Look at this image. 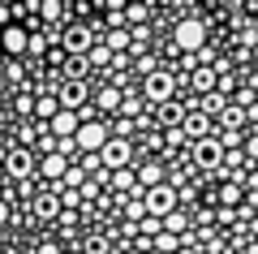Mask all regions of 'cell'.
I'll use <instances>...</instances> for the list:
<instances>
[{
    "instance_id": "cell-1",
    "label": "cell",
    "mask_w": 258,
    "mask_h": 254,
    "mask_svg": "<svg viewBox=\"0 0 258 254\" xmlns=\"http://www.w3.org/2000/svg\"><path fill=\"white\" fill-rule=\"evenodd\" d=\"M112 138V125H108V117H86L82 125H78V134H74V142H78V151H99L103 142Z\"/></svg>"
},
{
    "instance_id": "cell-2",
    "label": "cell",
    "mask_w": 258,
    "mask_h": 254,
    "mask_svg": "<svg viewBox=\"0 0 258 254\" xmlns=\"http://www.w3.org/2000/svg\"><path fill=\"white\" fill-rule=\"evenodd\" d=\"M142 95H147L151 104H168L176 95V78L168 69H151V73H142Z\"/></svg>"
},
{
    "instance_id": "cell-3",
    "label": "cell",
    "mask_w": 258,
    "mask_h": 254,
    "mask_svg": "<svg viewBox=\"0 0 258 254\" xmlns=\"http://www.w3.org/2000/svg\"><path fill=\"white\" fill-rule=\"evenodd\" d=\"M176 198H181V194H176V185H172V181H159V185H147L142 207H147V216H159V220H164L168 211L176 207Z\"/></svg>"
},
{
    "instance_id": "cell-4",
    "label": "cell",
    "mask_w": 258,
    "mask_h": 254,
    "mask_svg": "<svg viewBox=\"0 0 258 254\" xmlns=\"http://www.w3.org/2000/svg\"><path fill=\"white\" fill-rule=\"evenodd\" d=\"M203 43H207V26L198 18L176 22V30H172V47H176V52H198Z\"/></svg>"
},
{
    "instance_id": "cell-5",
    "label": "cell",
    "mask_w": 258,
    "mask_h": 254,
    "mask_svg": "<svg viewBox=\"0 0 258 254\" xmlns=\"http://www.w3.org/2000/svg\"><path fill=\"white\" fill-rule=\"evenodd\" d=\"M99 160L108 173H116V168H129L134 164V142L129 138H108V142L99 146Z\"/></svg>"
},
{
    "instance_id": "cell-6",
    "label": "cell",
    "mask_w": 258,
    "mask_h": 254,
    "mask_svg": "<svg viewBox=\"0 0 258 254\" xmlns=\"http://www.w3.org/2000/svg\"><path fill=\"white\" fill-rule=\"evenodd\" d=\"M5 173L13 181H26L35 173V146H13V151H5Z\"/></svg>"
},
{
    "instance_id": "cell-7",
    "label": "cell",
    "mask_w": 258,
    "mask_h": 254,
    "mask_svg": "<svg viewBox=\"0 0 258 254\" xmlns=\"http://www.w3.org/2000/svg\"><path fill=\"white\" fill-rule=\"evenodd\" d=\"M60 43H64V52H69V56H86V52H91V43H95V30L82 26V22H74V26H64Z\"/></svg>"
},
{
    "instance_id": "cell-8",
    "label": "cell",
    "mask_w": 258,
    "mask_h": 254,
    "mask_svg": "<svg viewBox=\"0 0 258 254\" xmlns=\"http://www.w3.org/2000/svg\"><path fill=\"white\" fill-rule=\"evenodd\" d=\"M56 99H60V108H82L91 99V86L82 78H64V82H56Z\"/></svg>"
},
{
    "instance_id": "cell-9",
    "label": "cell",
    "mask_w": 258,
    "mask_h": 254,
    "mask_svg": "<svg viewBox=\"0 0 258 254\" xmlns=\"http://www.w3.org/2000/svg\"><path fill=\"white\" fill-rule=\"evenodd\" d=\"M78 125H82V112H78V108H60L52 121H47V134H52V138H74Z\"/></svg>"
},
{
    "instance_id": "cell-10",
    "label": "cell",
    "mask_w": 258,
    "mask_h": 254,
    "mask_svg": "<svg viewBox=\"0 0 258 254\" xmlns=\"http://www.w3.org/2000/svg\"><path fill=\"white\" fill-rule=\"evenodd\" d=\"M0 47H5V56H26L30 52V30L26 26H5L0 30Z\"/></svg>"
},
{
    "instance_id": "cell-11",
    "label": "cell",
    "mask_w": 258,
    "mask_h": 254,
    "mask_svg": "<svg viewBox=\"0 0 258 254\" xmlns=\"http://www.w3.org/2000/svg\"><path fill=\"white\" fill-rule=\"evenodd\" d=\"M194 160L203 164V168H220V164H224V142H215L211 134L198 138V146H194Z\"/></svg>"
},
{
    "instance_id": "cell-12",
    "label": "cell",
    "mask_w": 258,
    "mask_h": 254,
    "mask_svg": "<svg viewBox=\"0 0 258 254\" xmlns=\"http://www.w3.org/2000/svg\"><path fill=\"white\" fill-rule=\"evenodd\" d=\"M30 216H35V220H56V216H60V194H56V190L35 194V198H30Z\"/></svg>"
},
{
    "instance_id": "cell-13",
    "label": "cell",
    "mask_w": 258,
    "mask_h": 254,
    "mask_svg": "<svg viewBox=\"0 0 258 254\" xmlns=\"http://www.w3.org/2000/svg\"><path fill=\"white\" fill-rule=\"evenodd\" d=\"M181 134L194 138V142H198V138H207V134H211V112H185Z\"/></svg>"
},
{
    "instance_id": "cell-14",
    "label": "cell",
    "mask_w": 258,
    "mask_h": 254,
    "mask_svg": "<svg viewBox=\"0 0 258 254\" xmlns=\"http://www.w3.org/2000/svg\"><path fill=\"white\" fill-rule=\"evenodd\" d=\"M120 86H99V91H95V108H99V117H112V112L120 108Z\"/></svg>"
},
{
    "instance_id": "cell-15",
    "label": "cell",
    "mask_w": 258,
    "mask_h": 254,
    "mask_svg": "<svg viewBox=\"0 0 258 254\" xmlns=\"http://www.w3.org/2000/svg\"><path fill=\"white\" fill-rule=\"evenodd\" d=\"M64 168H69V160H64L60 151H47L43 160H39V173H43L47 181H60V177H64Z\"/></svg>"
},
{
    "instance_id": "cell-16",
    "label": "cell",
    "mask_w": 258,
    "mask_h": 254,
    "mask_svg": "<svg viewBox=\"0 0 258 254\" xmlns=\"http://www.w3.org/2000/svg\"><path fill=\"white\" fill-rule=\"evenodd\" d=\"M30 112H35L39 121H52L56 112H60V99H56V95H39V99H35V108H30Z\"/></svg>"
},
{
    "instance_id": "cell-17",
    "label": "cell",
    "mask_w": 258,
    "mask_h": 254,
    "mask_svg": "<svg viewBox=\"0 0 258 254\" xmlns=\"http://www.w3.org/2000/svg\"><path fill=\"white\" fill-rule=\"evenodd\" d=\"M108 185L112 190H138V177H134V168H116V173H108Z\"/></svg>"
},
{
    "instance_id": "cell-18",
    "label": "cell",
    "mask_w": 258,
    "mask_h": 254,
    "mask_svg": "<svg viewBox=\"0 0 258 254\" xmlns=\"http://www.w3.org/2000/svg\"><path fill=\"white\" fill-rule=\"evenodd\" d=\"M176 245H181V237H176V233H168V228L151 237V250H159V254H176Z\"/></svg>"
},
{
    "instance_id": "cell-19",
    "label": "cell",
    "mask_w": 258,
    "mask_h": 254,
    "mask_svg": "<svg viewBox=\"0 0 258 254\" xmlns=\"http://www.w3.org/2000/svg\"><path fill=\"white\" fill-rule=\"evenodd\" d=\"M241 190H245V185H241V181H224V185H220V194H215V198H220L224 207H237V202H241Z\"/></svg>"
},
{
    "instance_id": "cell-20",
    "label": "cell",
    "mask_w": 258,
    "mask_h": 254,
    "mask_svg": "<svg viewBox=\"0 0 258 254\" xmlns=\"http://www.w3.org/2000/svg\"><path fill=\"white\" fill-rule=\"evenodd\" d=\"M134 177H138V185H159L164 181V168H159V164H142Z\"/></svg>"
},
{
    "instance_id": "cell-21",
    "label": "cell",
    "mask_w": 258,
    "mask_h": 254,
    "mask_svg": "<svg viewBox=\"0 0 258 254\" xmlns=\"http://www.w3.org/2000/svg\"><path fill=\"white\" fill-rule=\"evenodd\" d=\"M103 47H112V52H120V47H134V35L129 30H108V39H103Z\"/></svg>"
},
{
    "instance_id": "cell-22",
    "label": "cell",
    "mask_w": 258,
    "mask_h": 254,
    "mask_svg": "<svg viewBox=\"0 0 258 254\" xmlns=\"http://www.w3.org/2000/svg\"><path fill=\"white\" fill-rule=\"evenodd\" d=\"M155 233H164V220L159 216H142L138 220V237H155Z\"/></svg>"
},
{
    "instance_id": "cell-23",
    "label": "cell",
    "mask_w": 258,
    "mask_h": 254,
    "mask_svg": "<svg viewBox=\"0 0 258 254\" xmlns=\"http://www.w3.org/2000/svg\"><path fill=\"white\" fill-rule=\"evenodd\" d=\"M108 61H112V47H103V43H91V52H86V65H99V69H103Z\"/></svg>"
},
{
    "instance_id": "cell-24",
    "label": "cell",
    "mask_w": 258,
    "mask_h": 254,
    "mask_svg": "<svg viewBox=\"0 0 258 254\" xmlns=\"http://www.w3.org/2000/svg\"><path fill=\"white\" fill-rule=\"evenodd\" d=\"M185 224H189V220H185V216H181V211H176V207H172V211H168V216H164V228H168V233H176V237L185 233Z\"/></svg>"
},
{
    "instance_id": "cell-25",
    "label": "cell",
    "mask_w": 258,
    "mask_h": 254,
    "mask_svg": "<svg viewBox=\"0 0 258 254\" xmlns=\"http://www.w3.org/2000/svg\"><path fill=\"white\" fill-rule=\"evenodd\" d=\"M56 194H60V207H78L82 202V190H74V185H56Z\"/></svg>"
},
{
    "instance_id": "cell-26",
    "label": "cell",
    "mask_w": 258,
    "mask_h": 254,
    "mask_svg": "<svg viewBox=\"0 0 258 254\" xmlns=\"http://www.w3.org/2000/svg\"><path fill=\"white\" fill-rule=\"evenodd\" d=\"M125 18H129V22H147V18H151V9L142 5V0H134V5L125 9Z\"/></svg>"
},
{
    "instance_id": "cell-27",
    "label": "cell",
    "mask_w": 258,
    "mask_h": 254,
    "mask_svg": "<svg viewBox=\"0 0 258 254\" xmlns=\"http://www.w3.org/2000/svg\"><path fill=\"white\" fill-rule=\"evenodd\" d=\"M194 86H198V91H211V86H215V73L211 69H198V73H194Z\"/></svg>"
},
{
    "instance_id": "cell-28",
    "label": "cell",
    "mask_w": 258,
    "mask_h": 254,
    "mask_svg": "<svg viewBox=\"0 0 258 254\" xmlns=\"http://www.w3.org/2000/svg\"><path fill=\"white\" fill-rule=\"evenodd\" d=\"M60 13H64L60 0H43V18H47V22H60Z\"/></svg>"
},
{
    "instance_id": "cell-29",
    "label": "cell",
    "mask_w": 258,
    "mask_h": 254,
    "mask_svg": "<svg viewBox=\"0 0 258 254\" xmlns=\"http://www.w3.org/2000/svg\"><path fill=\"white\" fill-rule=\"evenodd\" d=\"M142 216H147V207H142V202H129V207H125V220H134V224H138Z\"/></svg>"
},
{
    "instance_id": "cell-30",
    "label": "cell",
    "mask_w": 258,
    "mask_h": 254,
    "mask_svg": "<svg viewBox=\"0 0 258 254\" xmlns=\"http://www.w3.org/2000/svg\"><path fill=\"white\" fill-rule=\"evenodd\" d=\"M151 69H155V56L142 52V56H138V73H151Z\"/></svg>"
},
{
    "instance_id": "cell-31",
    "label": "cell",
    "mask_w": 258,
    "mask_h": 254,
    "mask_svg": "<svg viewBox=\"0 0 258 254\" xmlns=\"http://www.w3.org/2000/svg\"><path fill=\"white\" fill-rule=\"evenodd\" d=\"M5 78H9L13 86H18V82H22V69H18V65H5Z\"/></svg>"
},
{
    "instance_id": "cell-32",
    "label": "cell",
    "mask_w": 258,
    "mask_h": 254,
    "mask_svg": "<svg viewBox=\"0 0 258 254\" xmlns=\"http://www.w3.org/2000/svg\"><path fill=\"white\" fill-rule=\"evenodd\" d=\"M245 155H249V160H258V134H254V138L245 142Z\"/></svg>"
},
{
    "instance_id": "cell-33",
    "label": "cell",
    "mask_w": 258,
    "mask_h": 254,
    "mask_svg": "<svg viewBox=\"0 0 258 254\" xmlns=\"http://www.w3.org/2000/svg\"><path fill=\"white\" fill-rule=\"evenodd\" d=\"M5 220H9V202L0 198V224H5Z\"/></svg>"
},
{
    "instance_id": "cell-34",
    "label": "cell",
    "mask_w": 258,
    "mask_h": 254,
    "mask_svg": "<svg viewBox=\"0 0 258 254\" xmlns=\"http://www.w3.org/2000/svg\"><path fill=\"white\" fill-rule=\"evenodd\" d=\"M129 254H147V250H138V245H134V250H129Z\"/></svg>"
},
{
    "instance_id": "cell-35",
    "label": "cell",
    "mask_w": 258,
    "mask_h": 254,
    "mask_svg": "<svg viewBox=\"0 0 258 254\" xmlns=\"http://www.w3.org/2000/svg\"><path fill=\"white\" fill-rule=\"evenodd\" d=\"M0 65H5V47H0Z\"/></svg>"
},
{
    "instance_id": "cell-36",
    "label": "cell",
    "mask_w": 258,
    "mask_h": 254,
    "mask_svg": "<svg viewBox=\"0 0 258 254\" xmlns=\"http://www.w3.org/2000/svg\"><path fill=\"white\" fill-rule=\"evenodd\" d=\"M0 86H5V82H0Z\"/></svg>"
}]
</instances>
